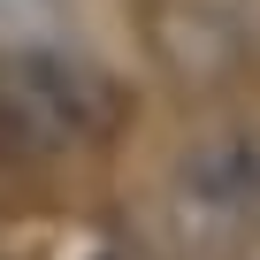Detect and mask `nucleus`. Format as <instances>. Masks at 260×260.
<instances>
[{"label": "nucleus", "instance_id": "nucleus-1", "mask_svg": "<svg viewBox=\"0 0 260 260\" xmlns=\"http://www.w3.org/2000/svg\"><path fill=\"white\" fill-rule=\"evenodd\" d=\"M122 122V84L61 23L0 16V138L16 153H84Z\"/></svg>", "mask_w": 260, "mask_h": 260}, {"label": "nucleus", "instance_id": "nucleus-2", "mask_svg": "<svg viewBox=\"0 0 260 260\" xmlns=\"http://www.w3.org/2000/svg\"><path fill=\"white\" fill-rule=\"evenodd\" d=\"M153 230L176 260H260V122H214L161 169Z\"/></svg>", "mask_w": 260, "mask_h": 260}, {"label": "nucleus", "instance_id": "nucleus-3", "mask_svg": "<svg viewBox=\"0 0 260 260\" xmlns=\"http://www.w3.org/2000/svg\"><path fill=\"white\" fill-rule=\"evenodd\" d=\"M146 46L176 84H230L260 61V0H146Z\"/></svg>", "mask_w": 260, "mask_h": 260}]
</instances>
